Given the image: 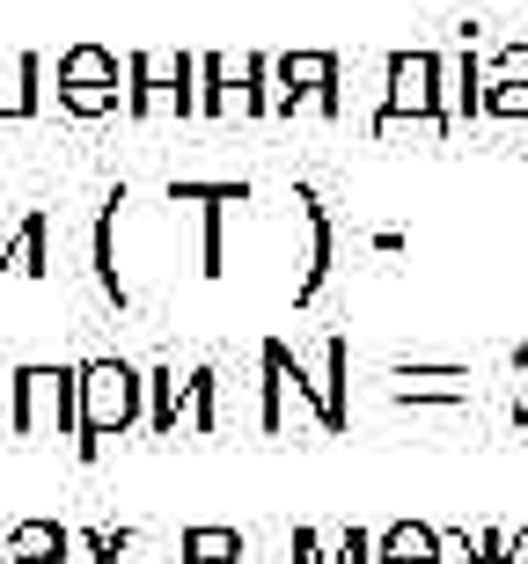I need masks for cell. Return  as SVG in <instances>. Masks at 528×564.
I'll return each mask as SVG.
<instances>
[{
	"mask_svg": "<svg viewBox=\"0 0 528 564\" xmlns=\"http://www.w3.org/2000/svg\"><path fill=\"white\" fill-rule=\"evenodd\" d=\"M148 419V375L126 359H82L74 367V455L96 462L110 440Z\"/></svg>",
	"mask_w": 528,
	"mask_h": 564,
	"instance_id": "6da1fadb",
	"label": "cell"
},
{
	"mask_svg": "<svg viewBox=\"0 0 528 564\" xmlns=\"http://www.w3.org/2000/svg\"><path fill=\"white\" fill-rule=\"evenodd\" d=\"M8 425L22 440H74V367L30 359L8 375Z\"/></svg>",
	"mask_w": 528,
	"mask_h": 564,
	"instance_id": "7a4b0ae2",
	"label": "cell"
},
{
	"mask_svg": "<svg viewBox=\"0 0 528 564\" xmlns=\"http://www.w3.org/2000/svg\"><path fill=\"white\" fill-rule=\"evenodd\" d=\"M60 110L66 118H110L126 110V59L104 44H66L60 52Z\"/></svg>",
	"mask_w": 528,
	"mask_h": 564,
	"instance_id": "3957f363",
	"label": "cell"
},
{
	"mask_svg": "<svg viewBox=\"0 0 528 564\" xmlns=\"http://www.w3.org/2000/svg\"><path fill=\"white\" fill-rule=\"evenodd\" d=\"M198 74H191V59L176 52V59H154V52H132L126 59V110L132 118H191L198 110Z\"/></svg>",
	"mask_w": 528,
	"mask_h": 564,
	"instance_id": "277c9868",
	"label": "cell"
},
{
	"mask_svg": "<svg viewBox=\"0 0 528 564\" xmlns=\"http://www.w3.org/2000/svg\"><path fill=\"white\" fill-rule=\"evenodd\" d=\"M37 82H44L37 52H0V118H30L44 96Z\"/></svg>",
	"mask_w": 528,
	"mask_h": 564,
	"instance_id": "5b68a950",
	"label": "cell"
},
{
	"mask_svg": "<svg viewBox=\"0 0 528 564\" xmlns=\"http://www.w3.org/2000/svg\"><path fill=\"white\" fill-rule=\"evenodd\" d=\"M176 419H184V381H176V367H148V433L176 440Z\"/></svg>",
	"mask_w": 528,
	"mask_h": 564,
	"instance_id": "8992f818",
	"label": "cell"
},
{
	"mask_svg": "<svg viewBox=\"0 0 528 564\" xmlns=\"http://www.w3.org/2000/svg\"><path fill=\"white\" fill-rule=\"evenodd\" d=\"M8 272H30V279L52 272V220H44V213H30V220L8 235Z\"/></svg>",
	"mask_w": 528,
	"mask_h": 564,
	"instance_id": "52a82bcc",
	"label": "cell"
},
{
	"mask_svg": "<svg viewBox=\"0 0 528 564\" xmlns=\"http://www.w3.org/2000/svg\"><path fill=\"white\" fill-rule=\"evenodd\" d=\"M118 206H126V191H118V198L104 206V220H96V286H104L110 301L126 308L132 293H126V279H118Z\"/></svg>",
	"mask_w": 528,
	"mask_h": 564,
	"instance_id": "ba28073f",
	"label": "cell"
},
{
	"mask_svg": "<svg viewBox=\"0 0 528 564\" xmlns=\"http://www.w3.org/2000/svg\"><path fill=\"white\" fill-rule=\"evenodd\" d=\"M176 557L184 564H243V535H228V528H184Z\"/></svg>",
	"mask_w": 528,
	"mask_h": 564,
	"instance_id": "9c48e42d",
	"label": "cell"
},
{
	"mask_svg": "<svg viewBox=\"0 0 528 564\" xmlns=\"http://www.w3.org/2000/svg\"><path fill=\"white\" fill-rule=\"evenodd\" d=\"M8 557H66V528L60 521H15L8 528Z\"/></svg>",
	"mask_w": 528,
	"mask_h": 564,
	"instance_id": "30bf717a",
	"label": "cell"
},
{
	"mask_svg": "<svg viewBox=\"0 0 528 564\" xmlns=\"http://www.w3.org/2000/svg\"><path fill=\"white\" fill-rule=\"evenodd\" d=\"M154 528H104V564H148Z\"/></svg>",
	"mask_w": 528,
	"mask_h": 564,
	"instance_id": "8fae6325",
	"label": "cell"
},
{
	"mask_svg": "<svg viewBox=\"0 0 528 564\" xmlns=\"http://www.w3.org/2000/svg\"><path fill=\"white\" fill-rule=\"evenodd\" d=\"M184 419L198 425V433H213V375H206V367H191V375H184Z\"/></svg>",
	"mask_w": 528,
	"mask_h": 564,
	"instance_id": "7c38bea8",
	"label": "cell"
},
{
	"mask_svg": "<svg viewBox=\"0 0 528 564\" xmlns=\"http://www.w3.org/2000/svg\"><path fill=\"white\" fill-rule=\"evenodd\" d=\"M60 564H104V528H66V557Z\"/></svg>",
	"mask_w": 528,
	"mask_h": 564,
	"instance_id": "4fadbf2b",
	"label": "cell"
},
{
	"mask_svg": "<svg viewBox=\"0 0 528 564\" xmlns=\"http://www.w3.org/2000/svg\"><path fill=\"white\" fill-rule=\"evenodd\" d=\"M279 82L294 88V82H331V59H287L279 66Z\"/></svg>",
	"mask_w": 528,
	"mask_h": 564,
	"instance_id": "5bb4252c",
	"label": "cell"
},
{
	"mask_svg": "<svg viewBox=\"0 0 528 564\" xmlns=\"http://www.w3.org/2000/svg\"><path fill=\"white\" fill-rule=\"evenodd\" d=\"M8 564H60V557H8Z\"/></svg>",
	"mask_w": 528,
	"mask_h": 564,
	"instance_id": "9a60e30c",
	"label": "cell"
},
{
	"mask_svg": "<svg viewBox=\"0 0 528 564\" xmlns=\"http://www.w3.org/2000/svg\"><path fill=\"white\" fill-rule=\"evenodd\" d=\"M0 272H8V228H0Z\"/></svg>",
	"mask_w": 528,
	"mask_h": 564,
	"instance_id": "2e32d148",
	"label": "cell"
}]
</instances>
